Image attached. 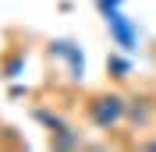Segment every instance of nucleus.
<instances>
[{
    "mask_svg": "<svg viewBox=\"0 0 156 152\" xmlns=\"http://www.w3.org/2000/svg\"><path fill=\"white\" fill-rule=\"evenodd\" d=\"M124 124H131V127H138V131L153 127V124H156L153 99H146V95H131V99H128V120Z\"/></svg>",
    "mask_w": 156,
    "mask_h": 152,
    "instance_id": "nucleus-4",
    "label": "nucleus"
},
{
    "mask_svg": "<svg viewBox=\"0 0 156 152\" xmlns=\"http://www.w3.org/2000/svg\"><path fill=\"white\" fill-rule=\"evenodd\" d=\"M138 149H149V152H156V138H142V142H138Z\"/></svg>",
    "mask_w": 156,
    "mask_h": 152,
    "instance_id": "nucleus-10",
    "label": "nucleus"
},
{
    "mask_svg": "<svg viewBox=\"0 0 156 152\" xmlns=\"http://www.w3.org/2000/svg\"><path fill=\"white\" fill-rule=\"evenodd\" d=\"M124 0H96V7H99V14H107V11H114V7H121Z\"/></svg>",
    "mask_w": 156,
    "mask_h": 152,
    "instance_id": "nucleus-9",
    "label": "nucleus"
},
{
    "mask_svg": "<svg viewBox=\"0 0 156 152\" xmlns=\"http://www.w3.org/2000/svg\"><path fill=\"white\" fill-rule=\"evenodd\" d=\"M50 149H82V131L75 127H60V131H50Z\"/></svg>",
    "mask_w": 156,
    "mask_h": 152,
    "instance_id": "nucleus-6",
    "label": "nucleus"
},
{
    "mask_svg": "<svg viewBox=\"0 0 156 152\" xmlns=\"http://www.w3.org/2000/svg\"><path fill=\"white\" fill-rule=\"evenodd\" d=\"M50 57H60L64 64L71 67L75 78L85 74V53H82V46H75L71 39H53V43H50Z\"/></svg>",
    "mask_w": 156,
    "mask_h": 152,
    "instance_id": "nucleus-3",
    "label": "nucleus"
},
{
    "mask_svg": "<svg viewBox=\"0 0 156 152\" xmlns=\"http://www.w3.org/2000/svg\"><path fill=\"white\" fill-rule=\"evenodd\" d=\"M21 71H25V50H11V53H4L0 57V78H18Z\"/></svg>",
    "mask_w": 156,
    "mask_h": 152,
    "instance_id": "nucleus-5",
    "label": "nucleus"
},
{
    "mask_svg": "<svg viewBox=\"0 0 156 152\" xmlns=\"http://www.w3.org/2000/svg\"><path fill=\"white\" fill-rule=\"evenodd\" d=\"M32 117H36L46 131H60V127H68V120H64L60 113H53V110H46V106H36V110H32Z\"/></svg>",
    "mask_w": 156,
    "mask_h": 152,
    "instance_id": "nucleus-8",
    "label": "nucleus"
},
{
    "mask_svg": "<svg viewBox=\"0 0 156 152\" xmlns=\"http://www.w3.org/2000/svg\"><path fill=\"white\" fill-rule=\"evenodd\" d=\"M85 120L96 131H117L128 120V99L121 92H96L85 99Z\"/></svg>",
    "mask_w": 156,
    "mask_h": 152,
    "instance_id": "nucleus-1",
    "label": "nucleus"
},
{
    "mask_svg": "<svg viewBox=\"0 0 156 152\" xmlns=\"http://www.w3.org/2000/svg\"><path fill=\"white\" fill-rule=\"evenodd\" d=\"M103 21H107V32H110V39H114L117 46L124 50V53H131V50L138 46V29H135V21L128 18L121 7H114V11H107L103 14Z\"/></svg>",
    "mask_w": 156,
    "mask_h": 152,
    "instance_id": "nucleus-2",
    "label": "nucleus"
},
{
    "mask_svg": "<svg viewBox=\"0 0 156 152\" xmlns=\"http://www.w3.org/2000/svg\"><path fill=\"white\" fill-rule=\"evenodd\" d=\"M107 74L114 78V81H124V78L131 74V60L124 57V50H121V53H110V57H107Z\"/></svg>",
    "mask_w": 156,
    "mask_h": 152,
    "instance_id": "nucleus-7",
    "label": "nucleus"
}]
</instances>
